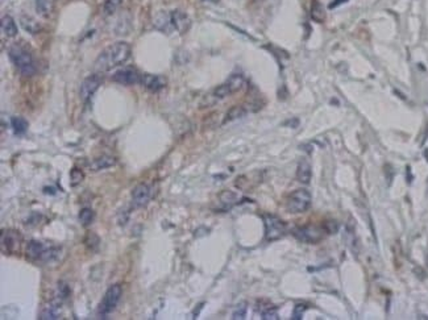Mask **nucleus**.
<instances>
[{"label":"nucleus","instance_id":"nucleus-21","mask_svg":"<svg viewBox=\"0 0 428 320\" xmlns=\"http://www.w3.org/2000/svg\"><path fill=\"white\" fill-rule=\"evenodd\" d=\"M20 23L22 27L31 34H37L41 31V25L37 20H34L31 16H22L20 17Z\"/></svg>","mask_w":428,"mask_h":320},{"label":"nucleus","instance_id":"nucleus-26","mask_svg":"<svg viewBox=\"0 0 428 320\" xmlns=\"http://www.w3.org/2000/svg\"><path fill=\"white\" fill-rule=\"evenodd\" d=\"M260 315H261V319L264 320H277L280 319L278 317V311L277 307L271 305H261V307H259Z\"/></svg>","mask_w":428,"mask_h":320},{"label":"nucleus","instance_id":"nucleus-25","mask_svg":"<svg viewBox=\"0 0 428 320\" xmlns=\"http://www.w3.org/2000/svg\"><path fill=\"white\" fill-rule=\"evenodd\" d=\"M115 163H116V160L114 157H111V156H103V157L94 160V162L91 163V167L94 170H103L114 166Z\"/></svg>","mask_w":428,"mask_h":320},{"label":"nucleus","instance_id":"nucleus-39","mask_svg":"<svg viewBox=\"0 0 428 320\" xmlns=\"http://www.w3.org/2000/svg\"><path fill=\"white\" fill-rule=\"evenodd\" d=\"M206 2H209V3H213V4H216V3H219L220 0H206Z\"/></svg>","mask_w":428,"mask_h":320},{"label":"nucleus","instance_id":"nucleus-36","mask_svg":"<svg viewBox=\"0 0 428 320\" xmlns=\"http://www.w3.org/2000/svg\"><path fill=\"white\" fill-rule=\"evenodd\" d=\"M285 126H290V128H298L299 125V119H290V120L285 121L284 123Z\"/></svg>","mask_w":428,"mask_h":320},{"label":"nucleus","instance_id":"nucleus-34","mask_svg":"<svg viewBox=\"0 0 428 320\" xmlns=\"http://www.w3.org/2000/svg\"><path fill=\"white\" fill-rule=\"evenodd\" d=\"M306 310H307V306L303 305V303H299V305H296L295 307H294L293 317H291V319L301 320L303 317V315H305Z\"/></svg>","mask_w":428,"mask_h":320},{"label":"nucleus","instance_id":"nucleus-5","mask_svg":"<svg viewBox=\"0 0 428 320\" xmlns=\"http://www.w3.org/2000/svg\"><path fill=\"white\" fill-rule=\"evenodd\" d=\"M121 294H123V290H121L120 285H112V286L108 287V290L105 291L104 296H103L100 305H99L98 308V315L102 319H107V316L111 314L112 311L116 308L117 303L120 302Z\"/></svg>","mask_w":428,"mask_h":320},{"label":"nucleus","instance_id":"nucleus-14","mask_svg":"<svg viewBox=\"0 0 428 320\" xmlns=\"http://www.w3.org/2000/svg\"><path fill=\"white\" fill-rule=\"evenodd\" d=\"M141 84L152 93H158L166 86V78H163L162 75L142 74Z\"/></svg>","mask_w":428,"mask_h":320},{"label":"nucleus","instance_id":"nucleus-2","mask_svg":"<svg viewBox=\"0 0 428 320\" xmlns=\"http://www.w3.org/2000/svg\"><path fill=\"white\" fill-rule=\"evenodd\" d=\"M8 56L12 61L13 65L19 69L24 77H32L36 73V65H34V59L32 57L31 53L25 49L22 45H13L8 50Z\"/></svg>","mask_w":428,"mask_h":320},{"label":"nucleus","instance_id":"nucleus-10","mask_svg":"<svg viewBox=\"0 0 428 320\" xmlns=\"http://www.w3.org/2000/svg\"><path fill=\"white\" fill-rule=\"evenodd\" d=\"M142 74H140L139 71L133 68H123L120 70H117L114 75H112V80L123 86H133V84L141 83Z\"/></svg>","mask_w":428,"mask_h":320},{"label":"nucleus","instance_id":"nucleus-11","mask_svg":"<svg viewBox=\"0 0 428 320\" xmlns=\"http://www.w3.org/2000/svg\"><path fill=\"white\" fill-rule=\"evenodd\" d=\"M103 78L100 75V73H96V74L89 75L86 79H83V82L80 83L79 89V96L83 102H87L90 99L93 98L94 94L96 93V90L99 89V86L102 84Z\"/></svg>","mask_w":428,"mask_h":320},{"label":"nucleus","instance_id":"nucleus-20","mask_svg":"<svg viewBox=\"0 0 428 320\" xmlns=\"http://www.w3.org/2000/svg\"><path fill=\"white\" fill-rule=\"evenodd\" d=\"M311 19L314 22L319 23V24H323L327 19V13L323 4L320 2H317V0H314L311 4Z\"/></svg>","mask_w":428,"mask_h":320},{"label":"nucleus","instance_id":"nucleus-23","mask_svg":"<svg viewBox=\"0 0 428 320\" xmlns=\"http://www.w3.org/2000/svg\"><path fill=\"white\" fill-rule=\"evenodd\" d=\"M54 2H56V0H36V3H34L36 12L40 16L48 17V16L52 13L53 7H54Z\"/></svg>","mask_w":428,"mask_h":320},{"label":"nucleus","instance_id":"nucleus-30","mask_svg":"<svg viewBox=\"0 0 428 320\" xmlns=\"http://www.w3.org/2000/svg\"><path fill=\"white\" fill-rule=\"evenodd\" d=\"M57 292H58L59 301H65V299H68L69 296H70V286H69L66 282H63V281H59L58 287H57Z\"/></svg>","mask_w":428,"mask_h":320},{"label":"nucleus","instance_id":"nucleus-40","mask_svg":"<svg viewBox=\"0 0 428 320\" xmlns=\"http://www.w3.org/2000/svg\"><path fill=\"white\" fill-rule=\"evenodd\" d=\"M254 2H262V0H254Z\"/></svg>","mask_w":428,"mask_h":320},{"label":"nucleus","instance_id":"nucleus-16","mask_svg":"<svg viewBox=\"0 0 428 320\" xmlns=\"http://www.w3.org/2000/svg\"><path fill=\"white\" fill-rule=\"evenodd\" d=\"M312 177V169H311V163L310 161L303 158V160L299 161L298 167H296V181L301 182V183H310Z\"/></svg>","mask_w":428,"mask_h":320},{"label":"nucleus","instance_id":"nucleus-13","mask_svg":"<svg viewBox=\"0 0 428 320\" xmlns=\"http://www.w3.org/2000/svg\"><path fill=\"white\" fill-rule=\"evenodd\" d=\"M170 17H172L173 28L176 29L178 33L183 34L190 29L191 20L187 16V13H185L183 11L174 10L173 12H170Z\"/></svg>","mask_w":428,"mask_h":320},{"label":"nucleus","instance_id":"nucleus-17","mask_svg":"<svg viewBox=\"0 0 428 320\" xmlns=\"http://www.w3.org/2000/svg\"><path fill=\"white\" fill-rule=\"evenodd\" d=\"M62 314L61 301L59 302H50L49 305H47L42 308L40 314L41 320H56L59 319Z\"/></svg>","mask_w":428,"mask_h":320},{"label":"nucleus","instance_id":"nucleus-37","mask_svg":"<svg viewBox=\"0 0 428 320\" xmlns=\"http://www.w3.org/2000/svg\"><path fill=\"white\" fill-rule=\"evenodd\" d=\"M345 2H347V0H333V3H331V8H335V7H337V6H340V4H343V3H345Z\"/></svg>","mask_w":428,"mask_h":320},{"label":"nucleus","instance_id":"nucleus-6","mask_svg":"<svg viewBox=\"0 0 428 320\" xmlns=\"http://www.w3.org/2000/svg\"><path fill=\"white\" fill-rule=\"evenodd\" d=\"M262 219H264V227H265L266 241H277L285 236L286 223L282 219L275 215H271V214H265L262 216Z\"/></svg>","mask_w":428,"mask_h":320},{"label":"nucleus","instance_id":"nucleus-18","mask_svg":"<svg viewBox=\"0 0 428 320\" xmlns=\"http://www.w3.org/2000/svg\"><path fill=\"white\" fill-rule=\"evenodd\" d=\"M345 243L349 246V249L354 253H358L357 249V236H356V228H354L353 219H351L345 225Z\"/></svg>","mask_w":428,"mask_h":320},{"label":"nucleus","instance_id":"nucleus-19","mask_svg":"<svg viewBox=\"0 0 428 320\" xmlns=\"http://www.w3.org/2000/svg\"><path fill=\"white\" fill-rule=\"evenodd\" d=\"M219 203L222 206V209L227 211L231 207H233L234 204L238 203V195L234 194L233 191L224 190L222 194L219 195Z\"/></svg>","mask_w":428,"mask_h":320},{"label":"nucleus","instance_id":"nucleus-22","mask_svg":"<svg viewBox=\"0 0 428 320\" xmlns=\"http://www.w3.org/2000/svg\"><path fill=\"white\" fill-rule=\"evenodd\" d=\"M2 31L6 34L7 37H15L17 34V25H16L15 20L11 16H4L2 19Z\"/></svg>","mask_w":428,"mask_h":320},{"label":"nucleus","instance_id":"nucleus-32","mask_svg":"<svg viewBox=\"0 0 428 320\" xmlns=\"http://www.w3.org/2000/svg\"><path fill=\"white\" fill-rule=\"evenodd\" d=\"M83 179H84V173L82 172L80 169H77V167H74V169L70 172L71 186H78L80 182L83 181Z\"/></svg>","mask_w":428,"mask_h":320},{"label":"nucleus","instance_id":"nucleus-8","mask_svg":"<svg viewBox=\"0 0 428 320\" xmlns=\"http://www.w3.org/2000/svg\"><path fill=\"white\" fill-rule=\"evenodd\" d=\"M245 84V78L241 74H233L225 80L224 83L220 84V86L216 87L212 91V96L215 99H224L227 96L232 95V94H236L238 91H240L241 89Z\"/></svg>","mask_w":428,"mask_h":320},{"label":"nucleus","instance_id":"nucleus-4","mask_svg":"<svg viewBox=\"0 0 428 320\" xmlns=\"http://www.w3.org/2000/svg\"><path fill=\"white\" fill-rule=\"evenodd\" d=\"M311 193L306 188H299L287 198L286 209L290 214H303L311 207Z\"/></svg>","mask_w":428,"mask_h":320},{"label":"nucleus","instance_id":"nucleus-31","mask_svg":"<svg viewBox=\"0 0 428 320\" xmlns=\"http://www.w3.org/2000/svg\"><path fill=\"white\" fill-rule=\"evenodd\" d=\"M247 311H248L247 303H245V302H243V303H240V305L236 306V308H234V311H233V314H232V319H234V320L245 319V316H247Z\"/></svg>","mask_w":428,"mask_h":320},{"label":"nucleus","instance_id":"nucleus-38","mask_svg":"<svg viewBox=\"0 0 428 320\" xmlns=\"http://www.w3.org/2000/svg\"><path fill=\"white\" fill-rule=\"evenodd\" d=\"M44 193H45V194H50V195H53V194H56V191H54V188L53 187H45L44 188Z\"/></svg>","mask_w":428,"mask_h":320},{"label":"nucleus","instance_id":"nucleus-33","mask_svg":"<svg viewBox=\"0 0 428 320\" xmlns=\"http://www.w3.org/2000/svg\"><path fill=\"white\" fill-rule=\"evenodd\" d=\"M84 244H86L87 248H90L91 250L96 249L99 245V237L96 236L94 232H89L86 236V239H84Z\"/></svg>","mask_w":428,"mask_h":320},{"label":"nucleus","instance_id":"nucleus-12","mask_svg":"<svg viewBox=\"0 0 428 320\" xmlns=\"http://www.w3.org/2000/svg\"><path fill=\"white\" fill-rule=\"evenodd\" d=\"M152 198H153V187L148 183H140L132 190V203L137 208L148 206Z\"/></svg>","mask_w":428,"mask_h":320},{"label":"nucleus","instance_id":"nucleus-3","mask_svg":"<svg viewBox=\"0 0 428 320\" xmlns=\"http://www.w3.org/2000/svg\"><path fill=\"white\" fill-rule=\"evenodd\" d=\"M61 253V246H53L42 241L32 240L27 245V255L31 260L41 262L56 261Z\"/></svg>","mask_w":428,"mask_h":320},{"label":"nucleus","instance_id":"nucleus-28","mask_svg":"<svg viewBox=\"0 0 428 320\" xmlns=\"http://www.w3.org/2000/svg\"><path fill=\"white\" fill-rule=\"evenodd\" d=\"M94 218H95V212H94L91 208H87V207H84V208L80 209L79 220H80V223L84 225V227H87V225L91 224V223L94 222Z\"/></svg>","mask_w":428,"mask_h":320},{"label":"nucleus","instance_id":"nucleus-7","mask_svg":"<svg viewBox=\"0 0 428 320\" xmlns=\"http://www.w3.org/2000/svg\"><path fill=\"white\" fill-rule=\"evenodd\" d=\"M23 236L16 229H3L0 237V248L4 254H16L20 252Z\"/></svg>","mask_w":428,"mask_h":320},{"label":"nucleus","instance_id":"nucleus-27","mask_svg":"<svg viewBox=\"0 0 428 320\" xmlns=\"http://www.w3.org/2000/svg\"><path fill=\"white\" fill-rule=\"evenodd\" d=\"M11 126L16 135H24L28 130V121L22 116H15L11 119Z\"/></svg>","mask_w":428,"mask_h":320},{"label":"nucleus","instance_id":"nucleus-35","mask_svg":"<svg viewBox=\"0 0 428 320\" xmlns=\"http://www.w3.org/2000/svg\"><path fill=\"white\" fill-rule=\"evenodd\" d=\"M323 229L327 232V233L332 234L339 229V225H337V223L336 222H333V220H330V222H327L326 224H324Z\"/></svg>","mask_w":428,"mask_h":320},{"label":"nucleus","instance_id":"nucleus-9","mask_svg":"<svg viewBox=\"0 0 428 320\" xmlns=\"http://www.w3.org/2000/svg\"><path fill=\"white\" fill-rule=\"evenodd\" d=\"M326 231L315 225H302L293 229V236L299 241L307 244H316L323 240Z\"/></svg>","mask_w":428,"mask_h":320},{"label":"nucleus","instance_id":"nucleus-29","mask_svg":"<svg viewBox=\"0 0 428 320\" xmlns=\"http://www.w3.org/2000/svg\"><path fill=\"white\" fill-rule=\"evenodd\" d=\"M121 2H123V0H105L104 6H103V11H104L105 15H114L117 11V8L121 6Z\"/></svg>","mask_w":428,"mask_h":320},{"label":"nucleus","instance_id":"nucleus-15","mask_svg":"<svg viewBox=\"0 0 428 320\" xmlns=\"http://www.w3.org/2000/svg\"><path fill=\"white\" fill-rule=\"evenodd\" d=\"M154 28L158 29V31L163 32V33L170 34L172 31H174L172 24V17H170V13H167L166 11H160V12L156 15L153 20Z\"/></svg>","mask_w":428,"mask_h":320},{"label":"nucleus","instance_id":"nucleus-24","mask_svg":"<svg viewBox=\"0 0 428 320\" xmlns=\"http://www.w3.org/2000/svg\"><path fill=\"white\" fill-rule=\"evenodd\" d=\"M245 115H247V110H245V107H243V105H234V107H232L231 110L227 112V115H225V117H224V120H223V124H227V123H231V121L239 120V119L244 117Z\"/></svg>","mask_w":428,"mask_h":320},{"label":"nucleus","instance_id":"nucleus-1","mask_svg":"<svg viewBox=\"0 0 428 320\" xmlns=\"http://www.w3.org/2000/svg\"><path fill=\"white\" fill-rule=\"evenodd\" d=\"M131 57V45L125 41H119V42L111 44L110 47L105 48L98 58L95 59L94 69L98 73H104L110 71L111 69L120 66L125 63Z\"/></svg>","mask_w":428,"mask_h":320}]
</instances>
